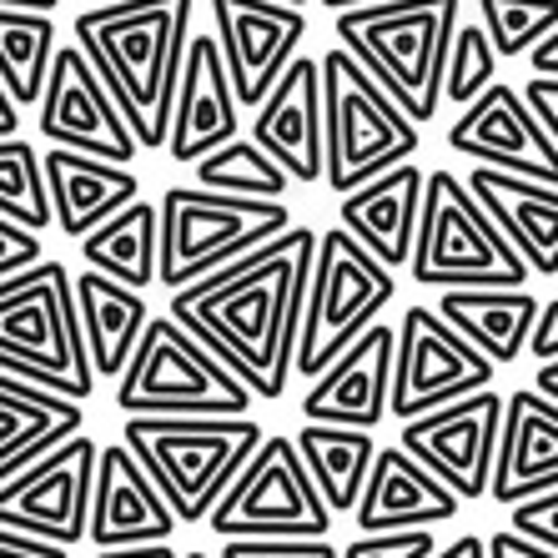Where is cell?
Segmentation results:
<instances>
[{"instance_id": "cell-34", "label": "cell", "mask_w": 558, "mask_h": 558, "mask_svg": "<svg viewBox=\"0 0 558 558\" xmlns=\"http://www.w3.org/2000/svg\"><path fill=\"white\" fill-rule=\"evenodd\" d=\"M0 217L36 236L51 227V196H46V177H40V151L21 131L0 136Z\"/></svg>"}, {"instance_id": "cell-6", "label": "cell", "mask_w": 558, "mask_h": 558, "mask_svg": "<svg viewBox=\"0 0 558 558\" xmlns=\"http://www.w3.org/2000/svg\"><path fill=\"white\" fill-rule=\"evenodd\" d=\"M161 207V257H156V287L196 282L227 262L257 252L277 232L292 227L287 196H236L211 186H167Z\"/></svg>"}, {"instance_id": "cell-23", "label": "cell", "mask_w": 558, "mask_h": 558, "mask_svg": "<svg viewBox=\"0 0 558 558\" xmlns=\"http://www.w3.org/2000/svg\"><path fill=\"white\" fill-rule=\"evenodd\" d=\"M544 488H558V403L538 388H519L504 398L488 498L508 508Z\"/></svg>"}, {"instance_id": "cell-51", "label": "cell", "mask_w": 558, "mask_h": 558, "mask_svg": "<svg viewBox=\"0 0 558 558\" xmlns=\"http://www.w3.org/2000/svg\"><path fill=\"white\" fill-rule=\"evenodd\" d=\"M317 5H327V11L338 15V11H352V5H373V0H317Z\"/></svg>"}, {"instance_id": "cell-7", "label": "cell", "mask_w": 558, "mask_h": 558, "mask_svg": "<svg viewBox=\"0 0 558 558\" xmlns=\"http://www.w3.org/2000/svg\"><path fill=\"white\" fill-rule=\"evenodd\" d=\"M398 298V277L392 267L373 257V252L348 232V227H327L317 232L312 247V272H307V298H302V323H298V352H292V373L317 377L352 338H363L367 327L388 312Z\"/></svg>"}, {"instance_id": "cell-42", "label": "cell", "mask_w": 558, "mask_h": 558, "mask_svg": "<svg viewBox=\"0 0 558 558\" xmlns=\"http://www.w3.org/2000/svg\"><path fill=\"white\" fill-rule=\"evenodd\" d=\"M523 352H533V363H554L558 357V298L538 302V317H533V332Z\"/></svg>"}, {"instance_id": "cell-28", "label": "cell", "mask_w": 558, "mask_h": 558, "mask_svg": "<svg viewBox=\"0 0 558 558\" xmlns=\"http://www.w3.org/2000/svg\"><path fill=\"white\" fill-rule=\"evenodd\" d=\"M71 298H76V323H81V342H86V357H92L96 377H121L131 348L142 338V327L151 323V307L136 287L117 282L106 272L81 267L71 277Z\"/></svg>"}, {"instance_id": "cell-1", "label": "cell", "mask_w": 558, "mask_h": 558, "mask_svg": "<svg viewBox=\"0 0 558 558\" xmlns=\"http://www.w3.org/2000/svg\"><path fill=\"white\" fill-rule=\"evenodd\" d=\"M312 247H317V232L292 221L257 252L171 292L167 312L207 342L221 367H232L247 383L257 403H277L287 392Z\"/></svg>"}, {"instance_id": "cell-38", "label": "cell", "mask_w": 558, "mask_h": 558, "mask_svg": "<svg viewBox=\"0 0 558 558\" xmlns=\"http://www.w3.org/2000/svg\"><path fill=\"white\" fill-rule=\"evenodd\" d=\"M508 529L523 533L529 544L558 554V488H544V494L523 498V504H508Z\"/></svg>"}, {"instance_id": "cell-45", "label": "cell", "mask_w": 558, "mask_h": 558, "mask_svg": "<svg viewBox=\"0 0 558 558\" xmlns=\"http://www.w3.org/2000/svg\"><path fill=\"white\" fill-rule=\"evenodd\" d=\"M529 71L533 76H558V26L529 51Z\"/></svg>"}, {"instance_id": "cell-33", "label": "cell", "mask_w": 558, "mask_h": 558, "mask_svg": "<svg viewBox=\"0 0 558 558\" xmlns=\"http://www.w3.org/2000/svg\"><path fill=\"white\" fill-rule=\"evenodd\" d=\"M192 171H196V186L236 192V196H287V182H292L252 136H232V142H221L217 151L196 156Z\"/></svg>"}, {"instance_id": "cell-4", "label": "cell", "mask_w": 558, "mask_h": 558, "mask_svg": "<svg viewBox=\"0 0 558 558\" xmlns=\"http://www.w3.org/2000/svg\"><path fill=\"white\" fill-rule=\"evenodd\" d=\"M0 373L76 403L92 398L96 373L81 342L71 272L61 262L46 257L0 277Z\"/></svg>"}, {"instance_id": "cell-24", "label": "cell", "mask_w": 558, "mask_h": 558, "mask_svg": "<svg viewBox=\"0 0 558 558\" xmlns=\"http://www.w3.org/2000/svg\"><path fill=\"white\" fill-rule=\"evenodd\" d=\"M494 227L508 236V247L529 262L533 277H558V186L533 182V177H513L498 167H473L463 177Z\"/></svg>"}, {"instance_id": "cell-21", "label": "cell", "mask_w": 558, "mask_h": 558, "mask_svg": "<svg viewBox=\"0 0 558 558\" xmlns=\"http://www.w3.org/2000/svg\"><path fill=\"white\" fill-rule=\"evenodd\" d=\"M392 342H398V327H383V323H373L363 338H352L323 373L312 377L307 398H302V417L307 423H342V428L373 433L388 417Z\"/></svg>"}, {"instance_id": "cell-11", "label": "cell", "mask_w": 558, "mask_h": 558, "mask_svg": "<svg viewBox=\"0 0 558 558\" xmlns=\"http://www.w3.org/2000/svg\"><path fill=\"white\" fill-rule=\"evenodd\" d=\"M202 523L217 538H327L332 508L312 488L298 442L277 433L252 448Z\"/></svg>"}, {"instance_id": "cell-27", "label": "cell", "mask_w": 558, "mask_h": 558, "mask_svg": "<svg viewBox=\"0 0 558 558\" xmlns=\"http://www.w3.org/2000/svg\"><path fill=\"white\" fill-rule=\"evenodd\" d=\"M438 317L458 327L494 367H513L529 348L538 298L533 287H442Z\"/></svg>"}, {"instance_id": "cell-22", "label": "cell", "mask_w": 558, "mask_h": 558, "mask_svg": "<svg viewBox=\"0 0 558 558\" xmlns=\"http://www.w3.org/2000/svg\"><path fill=\"white\" fill-rule=\"evenodd\" d=\"M458 508H463V498L442 478H433L403 442H392V448H377L367 463L363 494L352 504V523L363 533L438 529V523L458 519Z\"/></svg>"}, {"instance_id": "cell-19", "label": "cell", "mask_w": 558, "mask_h": 558, "mask_svg": "<svg viewBox=\"0 0 558 558\" xmlns=\"http://www.w3.org/2000/svg\"><path fill=\"white\" fill-rule=\"evenodd\" d=\"M182 529L171 513L167 494L151 483L126 442L96 448V478H92V508H86V538L96 548L121 544H167Z\"/></svg>"}, {"instance_id": "cell-13", "label": "cell", "mask_w": 558, "mask_h": 558, "mask_svg": "<svg viewBox=\"0 0 558 558\" xmlns=\"http://www.w3.org/2000/svg\"><path fill=\"white\" fill-rule=\"evenodd\" d=\"M96 448L101 442L81 428L15 468L0 483V529L36 533L46 544H81L86 538V508H92V478H96Z\"/></svg>"}, {"instance_id": "cell-43", "label": "cell", "mask_w": 558, "mask_h": 558, "mask_svg": "<svg viewBox=\"0 0 558 558\" xmlns=\"http://www.w3.org/2000/svg\"><path fill=\"white\" fill-rule=\"evenodd\" d=\"M0 558H71V554H65V544H46L36 533L0 529Z\"/></svg>"}, {"instance_id": "cell-36", "label": "cell", "mask_w": 558, "mask_h": 558, "mask_svg": "<svg viewBox=\"0 0 558 558\" xmlns=\"http://www.w3.org/2000/svg\"><path fill=\"white\" fill-rule=\"evenodd\" d=\"M498 76V51L488 46L483 26H453L448 40V61H442V96L468 106L478 92H488Z\"/></svg>"}, {"instance_id": "cell-20", "label": "cell", "mask_w": 558, "mask_h": 558, "mask_svg": "<svg viewBox=\"0 0 558 558\" xmlns=\"http://www.w3.org/2000/svg\"><path fill=\"white\" fill-rule=\"evenodd\" d=\"M242 136V101H236L227 65H221L217 36H186L182 76H177V96H171V126L161 151L177 167H192L196 156L217 151L221 142Z\"/></svg>"}, {"instance_id": "cell-48", "label": "cell", "mask_w": 558, "mask_h": 558, "mask_svg": "<svg viewBox=\"0 0 558 558\" xmlns=\"http://www.w3.org/2000/svg\"><path fill=\"white\" fill-rule=\"evenodd\" d=\"M21 131V106L11 101V92L0 86V136H15Z\"/></svg>"}, {"instance_id": "cell-46", "label": "cell", "mask_w": 558, "mask_h": 558, "mask_svg": "<svg viewBox=\"0 0 558 558\" xmlns=\"http://www.w3.org/2000/svg\"><path fill=\"white\" fill-rule=\"evenodd\" d=\"M96 558H182V554H171V538H167V544H121V548H96Z\"/></svg>"}, {"instance_id": "cell-17", "label": "cell", "mask_w": 558, "mask_h": 558, "mask_svg": "<svg viewBox=\"0 0 558 558\" xmlns=\"http://www.w3.org/2000/svg\"><path fill=\"white\" fill-rule=\"evenodd\" d=\"M448 151L478 161V167H498L513 177H533V182L558 186V146L548 142V131L529 111L519 86H488L463 106V117L448 126Z\"/></svg>"}, {"instance_id": "cell-49", "label": "cell", "mask_w": 558, "mask_h": 558, "mask_svg": "<svg viewBox=\"0 0 558 558\" xmlns=\"http://www.w3.org/2000/svg\"><path fill=\"white\" fill-rule=\"evenodd\" d=\"M533 388L558 403V357H554V363H538V373H533Z\"/></svg>"}, {"instance_id": "cell-29", "label": "cell", "mask_w": 558, "mask_h": 558, "mask_svg": "<svg viewBox=\"0 0 558 558\" xmlns=\"http://www.w3.org/2000/svg\"><path fill=\"white\" fill-rule=\"evenodd\" d=\"M81 428H86V408L76 398L0 373V483Z\"/></svg>"}, {"instance_id": "cell-37", "label": "cell", "mask_w": 558, "mask_h": 558, "mask_svg": "<svg viewBox=\"0 0 558 558\" xmlns=\"http://www.w3.org/2000/svg\"><path fill=\"white\" fill-rule=\"evenodd\" d=\"M438 538L433 529H388V533H357L338 558H433Z\"/></svg>"}, {"instance_id": "cell-18", "label": "cell", "mask_w": 558, "mask_h": 558, "mask_svg": "<svg viewBox=\"0 0 558 558\" xmlns=\"http://www.w3.org/2000/svg\"><path fill=\"white\" fill-rule=\"evenodd\" d=\"M252 142L272 156L292 182H323L327 136H323V65L317 56H292L272 92L252 106Z\"/></svg>"}, {"instance_id": "cell-40", "label": "cell", "mask_w": 558, "mask_h": 558, "mask_svg": "<svg viewBox=\"0 0 558 558\" xmlns=\"http://www.w3.org/2000/svg\"><path fill=\"white\" fill-rule=\"evenodd\" d=\"M31 262H40V236L0 217V277L21 272V267H31Z\"/></svg>"}, {"instance_id": "cell-25", "label": "cell", "mask_w": 558, "mask_h": 558, "mask_svg": "<svg viewBox=\"0 0 558 558\" xmlns=\"http://www.w3.org/2000/svg\"><path fill=\"white\" fill-rule=\"evenodd\" d=\"M423 182L428 171L413 167V156L398 167L367 177L363 186L342 192V227H348L383 267L403 272L413 257V236H417V207H423Z\"/></svg>"}, {"instance_id": "cell-8", "label": "cell", "mask_w": 558, "mask_h": 558, "mask_svg": "<svg viewBox=\"0 0 558 558\" xmlns=\"http://www.w3.org/2000/svg\"><path fill=\"white\" fill-rule=\"evenodd\" d=\"M408 277L417 287H529V262L508 247L494 217L473 202L463 177L448 167L428 171L423 207H417V236Z\"/></svg>"}, {"instance_id": "cell-32", "label": "cell", "mask_w": 558, "mask_h": 558, "mask_svg": "<svg viewBox=\"0 0 558 558\" xmlns=\"http://www.w3.org/2000/svg\"><path fill=\"white\" fill-rule=\"evenodd\" d=\"M56 56L51 11H26V5H0V86L15 106H36L46 71Z\"/></svg>"}, {"instance_id": "cell-41", "label": "cell", "mask_w": 558, "mask_h": 558, "mask_svg": "<svg viewBox=\"0 0 558 558\" xmlns=\"http://www.w3.org/2000/svg\"><path fill=\"white\" fill-rule=\"evenodd\" d=\"M529 111L538 117V126L548 131V142L558 146V76H529V86H519Z\"/></svg>"}, {"instance_id": "cell-16", "label": "cell", "mask_w": 558, "mask_h": 558, "mask_svg": "<svg viewBox=\"0 0 558 558\" xmlns=\"http://www.w3.org/2000/svg\"><path fill=\"white\" fill-rule=\"evenodd\" d=\"M211 36L236 101L252 111L307 40V11L277 0H211Z\"/></svg>"}, {"instance_id": "cell-52", "label": "cell", "mask_w": 558, "mask_h": 558, "mask_svg": "<svg viewBox=\"0 0 558 558\" xmlns=\"http://www.w3.org/2000/svg\"><path fill=\"white\" fill-rule=\"evenodd\" d=\"M277 5H298L302 11V5H317V0H277Z\"/></svg>"}, {"instance_id": "cell-3", "label": "cell", "mask_w": 558, "mask_h": 558, "mask_svg": "<svg viewBox=\"0 0 558 558\" xmlns=\"http://www.w3.org/2000/svg\"><path fill=\"white\" fill-rule=\"evenodd\" d=\"M463 0H373L338 11V46L367 76L408 111V121L428 126L442 106V61L453 40Z\"/></svg>"}, {"instance_id": "cell-31", "label": "cell", "mask_w": 558, "mask_h": 558, "mask_svg": "<svg viewBox=\"0 0 558 558\" xmlns=\"http://www.w3.org/2000/svg\"><path fill=\"white\" fill-rule=\"evenodd\" d=\"M302 468H307L312 488L323 494L332 513H352L357 494H363L367 463H373L377 442L367 428H342V423H302L298 438Z\"/></svg>"}, {"instance_id": "cell-10", "label": "cell", "mask_w": 558, "mask_h": 558, "mask_svg": "<svg viewBox=\"0 0 558 558\" xmlns=\"http://www.w3.org/2000/svg\"><path fill=\"white\" fill-rule=\"evenodd\" d=\"M323 65V136H327V186L332 192H352L367 177L398 167L417 151L423 131L408 121V111L392 101L363 65L352 61L342 46L317 56Z\"/></svg>"}, {"instance_id": "cell-39", "label": "cell", "mask_w": 558, "mask_h": 558, "mask_svg": "<svg viewBox=\"0 0 558 558\" xmlns=\"http://www.w3.org/2000/svg\"><path fill=\"white\" fill-rule=\"evenodd\" d=\"M221 558H338L327 538H221Z\"/></svg>"}, {"instance_id": "cell-30", "label": "cell", "mask_w": 558, "mask_h": 558, "mask_svg": "<svg viewBox=\"0 0 558 558\" xmlns=\"http://www.w3.org/2000/svg\"><path fill=\"white\" fill-rule=\"evenodd\" d=\"M81 257L92 272L117 277L126 287H156V257H161V207L156 202H126L121 211L81 236Z\"/></svg>"}, {"instance_id": "cell-50", "label": "cell", "mask_w": 558, "mask_h": 558, "mask_svg": "<svg viewBox=\"0 0 558 558\" xmlns=\"http://www.w3.org/2000/svg\"><path fill=\"white\" fill-rule=\"evenodd\" d=\"M0 5H26V11H56L61 0H0Z\"/></svg>"}, {"instance_id": "cell-12", "label": "cell", "mask_w": 558, "mask_h": 558, "mask_svg": "<svg viewBox=\"0 0 558 558\" xmlns=\"http://www.w3.org/2000/svg\"><path fill=\"white\" fill-rule=\"evenodd\" d=\"M498 367L483 357L473 342L438 317V307H408L392 342V392L388 413L398 423L442 408L453 398H468L478 388H494Z\"/></svg>"}, {"instance_id": "cell-35", "label": "cell", "mask_w": 558, "mask_h": 558, "mask_svg": "<svg viewBox=\"0 0 558 558\" xmlns=\"http://www.w3.org/2000/svg\"><path fill=\"white\" fill-rule=\"evenodd\" d=\"M478 15L498 56H529L558 26V0H478Z\"/></svg>"}, {"instance_id": "cell-5", "label": "cell", "mask_w": 558, "mask_h": 558, "mask_svg": "<svg viewBox=\"0 0 558 558\" xmlns=\"http://www.w3.org/2000/svg\"><path fill=\"white\" fill-rule=\"evenodd\" d=\"M267 433L242 417H207V413H131L126 442L136 463L151 473V483L167 494L177 523H202L221 488L236 478V468L252 458V448Z\"/></svg>"}, {"instance_id": "cell-15", "label": "cell", "mask_w": 558, "mask_h": 558, "mask_svg": "<svg viewBox=\"0 0 558 558\" xmlns=\"http://www.w3.org/2000/svg\"><path fill=\"white\" fill-rule=\"evenodd\" d=\"M498 423H504V398L494 388H478L468 398H453V403L408 417L398 442L468 504V498H488Z\"/></svg>"}, {"instance_id": "cell-2", "label": "cell", "mask_w": 558, "mask_h": 558, "mask_svg": "<svg viewBox=\"0 0 558 558\" xmlns=\"http://www.w3.org/2000/svg\"><path fill=\"white\" fill-rule=\"evenodd\" d=\"M196 0H106L76 15V46L117 96L142 151H161Z\"/></svg>"}, {"instance_id": "cell-44", "label": "cell", "mask_w": 558, "mask_h": 558, "mask_svg": "<svg viewBox=\"0 0 558 558\" xmlns=\"http://www.w3.org/2000/svg\"><path fill=\"white\" fill-rule=\"evenodd\" d=\"M483 548H488V558H558V554H548V548L529 544V538H523V533H513V529L494 533V538H483Z\"/></svg>"}, {"instance_id": "cell-53", "label": "cell", "mask_w": 558, "mask_h": 558, "mask_svg": "<svg viewBox=\"0 0 558 558\" xmlns=\"http://www.w3.org/2000/svg\"><path fill=\"white\" fill-rule=\"evenodd\" d=\"M182 558H207V554H182Z\"/></svg>"}, {"instance_id": "cell-47", "label": "cell", "mask_w": 558, "mask_h": 558, "mask_svg": "<svg viewBox=\"0 0 558 558\" xmlns=\"http://www.w3.org/2000/svg\"><path fill=\"white\" fill-rule=\"evenodd\" d=\"M433 558H488V548H483L478 533H463V538H453V544L438 548Z\"/></svg>"}, {"instance_id": "cell-14", "label": "cell", "mask_w": 558, "mask_h": 558, "mask_svg": "<svg viewBox=\"0 0 558 558\" xmlns=\"http://www.w3.org/2000/svg\"><path fill=\"white\" fill-rule=\"evenodd\" d=\"M36 106L46 146H71V151L106 156V161H121V167H131L136 151H142L126 117H121L117 96L106 92V81L96 76V65L86 61L81 46H56Z\"/></svg>"}, {"instance_id": "cell-26", "label": "cell", "mask_w": 558, "mask_h": 558, "mask_svg": "<svg viewBox=\"0 0 558 558\" xmlns=\"http://www.w3.org/2000/svg\"><path fill=\"white\" fill-rule=\"evenodd\" d=\"M40 177H46V196H51V221L71 242H81L111 211H121L126 202L142 196V177L131 167L106 161V156L71 151V146H46Z\"/></svg>"}, {"instance_id": "cell-9", "label": "cell", "mask_w": 558, "mask_h": 558, "mask_svg": "<svg viewBox=\"0 0 558 558\" xmlns=\"http://www.w3.org/2000/svg\"><path fill=\"white\" fill-rule=\"evenodd\" d=\"M257 403L252 388L232 367H221L207 342L177 317H151L131 348L117 377L121 413H207V417H242Z\"/></svg>"}]
</instances>
